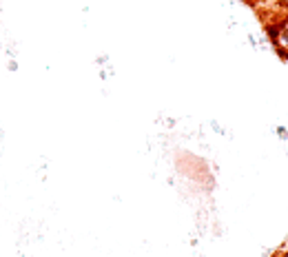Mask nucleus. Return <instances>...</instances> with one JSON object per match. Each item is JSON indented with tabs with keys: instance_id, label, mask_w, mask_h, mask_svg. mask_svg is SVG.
<instances>
[{
	"instance_id": "5",
	"label": "nucleus",
	"mask_w": 288,
	"mask_h": 257,
	"mask_svg": "<svg viewBox=\"0 0 288 257\" xmlns=\"http://www.w3.org/2000/svg\"><path fill=\"white\" fill-rule=\"evenodd\" d=\"M286 248H288V244H286Z\"/></svg>"
},
{
	"instance_id": "1",
	"label": "nucleus",
	"mask_w": 288,
	"mask_h": 257,
	"mask_svg": "<svg viewBox=\"0 0 288 257\" xmlns=\"http://www.w3.org/2000/svg\"><path fill=\"white\" fill-rule=\"evenodd\" d=\"M275 47H284L288 49V16L280 20V38H277Z\"/></svg>"
},
{
	"instance_id": "4",
	"label": "nucleus",
	"mask_w": 288,
	"mask_h": 257,
	"mask_svg": "<svg viewBox=\"0 0 288 257\" xmlns=\"http://www.w3.org/2000/svg\"><path fill=\"white\" fill-rule=\"evenodd\" d=\"M275 257H288V248H284V253H277Z\"/></svg>"
},
{
	"instance_id": "3",
	"label": "nucleus",
	"mask_w": 288,
	"mask_h": 257,
	"mask_svg": "<svg viewBox=\"0 0 288 257\" xmlns=\"http://www.w3.org/2000/svg\"><path fill=\"white\" fill-rule=\"evenodd\" d=\"M275 133H277V138H280V140H288V128L286 126H277Z\"/></svg>"
},
{
	"instance_id": "2",
	"label": "nucleus",
	"mask_w": 288,
	"mask_h": 257,
	"mask_svg": "<svg viewBox=\"0 0 288 257\" xmlns=\"http://www.w3.org/2000/svg\"><path fill=\"white\" fill-rule=\"evenodd\" d=\"M266 34H268L270 42H272V44H277V38H280V22H270V24H266Z\"/></svg>"
}]
</instances>
